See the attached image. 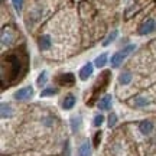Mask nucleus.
<instances>
[{"mask_svg": "<svg viewBox=\"0 0 156 156\" xmlns=\"http://www.w3.org/2000/svg\"><path fill=\"white\" fill-rule=\"evenodd\" d=\"M101 130L100 132H97V133L94 134V142H93V146H94V147H98V146H100V142H101Z\"/></svg>", "mask_w": 156, "mask_h": 156, "instance_id": "23", "label": "nucleus"}, {"mask_svg": "<svg viewBox=\"0 0 156 156\" xmlns=\"http://www.w3.org/2000/svg\"><path fill=\"white\" fill-rule=\"evenodd\" d=\"M132 80H133V75L127 69H124V71H122V73L119 74V83L122 84V85H129V84L132 83Z\"/></svg>", "mask_w": 156, "mask_h": 156, "instance_id": "13", "label": "nucleus"}, {"mask_svg": "<svg viewBox=\"0 0 156 156\" xmlns=\"http://www.w3.org/2000/svg\"><path fill=\"white\" fill-rule=\"evenodd\" d=\"M106 64H107V54H100V55L95 58L94 67L103 68V67H106Z\"/></svg>", "mask_w": 156, "mask_h": 156, "instance_id": "17", "label": "nucleus"}, {"mask_svg": "<svg viewBox=\"0 0 156 156\" xmlns=\"http://www.w3.org/2000/svg\"><path fill=\"white\" fill-rule=\"evenodd\" d=\"M156 30V20L155 19H147L145 22L142 23L137 29V34L142 35V36H145V35H149L152 32H155Z\"/></svg>", "mask_w": 156, "mask_h": 156, "instance_id": "3", "label": "nucleus"}, {"mask_svg": "<svg viewBox=\"0 0 156 156\" xmlns=\"http://www.w3.org/2000/svg\"><path fill=\"white\" fill-rule=\"evenodd\" d=\"M75 103H77V97L74 94H67L64 97V100H62L61 107L64 110H73L74 106H75Z\"/></svg>", "mask_w": 156, "mask_h": 156, "instance_id": "8", "label": "nucleus"}, {"mask_svg": "<svg viewBox=\"0 0 156 156\" xmlns=\"http://www.w3.org/2000/svg\"><path fill=\"white\" fill-rule=\"evenodd\" d=\"M153 129H155V126H153V123H152L151 120H142V122L139 123L140 133L145 134V136H149V134L153 132Z\"/></svg>", "mask_w": 156, "mask_h": 156, "instance_id": "10", "label": "nucleus"}, {"mask_svg": "<svg viewBox=\"0 0 156 156\" xmlns=\"http://www.w3.org/2000/svg\"><path fill=\"white\" fill-rule=\"evenodd\" d=\"M93 71H94V64L87 62L84 67H81L80 73H78V77H80V80H81V81H87V80L93 75Z\"/></svg>", "mask_w": 156, "mask_h": 156, "instance_id": "4", "label": "nucleus"}, {"mask_svg": "<svg viewBox=\"0 0 156 156\" xmlns=\"http://www.w3.org/2000/svg\"><path fill=\"white\" fill-rule=\"evenodd\" d=\"M59 93V90L56 87H46L41 91V97H52V95H56Z\"/></svg>", "mask_w": 156, "mask_h": 156, "instance_id": "15", "label": "nucleus"}, {"mask_svg": "<svg viewBox=\"0 0 156 156\" xmlns=\"http://www.w3.org/2000/svg\"><path fill=\"white\" fill-rule=\"evenodd\" d=\"M113 106V95L112 94H106L103 95L98 101V108L101 112H107V110H112Z\"/></svg>", "mask_w": 156, "mask_h": 156, "instance_id": "5", "label": "nucleus"}, {"mask_svg": "<svg viewBox=\"0 0 156 156\" xmlns=\"http://www.w3.org/2000/svg\"><path fill=\"white\" fill-rule=\"evenodd\" d=\"M117 120H119V117H117L116 113H110L108 117H107V126H108L110 129L114 127V126L117 124Z\"/></svg>", "mask_w": 156, "mask_h": 156, "instance_id": "21", "label": "nucleus"}, {"mask_svg": "<svg viewBox=\"0 0 156 156\" xmlns=\"http://www.w3.org/2000/svg\"><path fill=\"white\" fill-rule=\"evenodd\" d=\"M91 143H90L88 140H84L83 143H81V146L78 147V156H91Z\"/></svg>", "mask_w": 156, "mask_h": 156, "instance_id": "12", "label": "nucleus"}, {"mask_svg": "<svg viewBox=\"0 0 156 156\" xmlns=\"http://www.w3.org/2000/svg\"><path fill=\"white\" fill-rule=\"evenodd\" d=\"M104 120H106V117H104V114H101V113H98V114H95L94 119H93V126H94V127H100L101 124L104 123Z\"/></svg>", "mask_w": 156, "mask_h": 156, "instance_id": "19", "label": "nucleus"}, {"mask_svg": "<svg viewBox=\"0 0 156 156\" xmlns=\"http://www.w3.org/2000/svg\"><path fill=\"white\" fill-rule=\"evenodd\" d=\"M46 81H48V73H46V71L39 73L38 78H36V85H38L39 88H42V87H45Z\"/></svg>", "mask_w": 156, "mask_h": 156, "instance_id": "16", "label": "nucleus"}, {"mask_svg": "<svg viewBox=\"0 0 156 156\" xmlns=\"http://www.w3.org/2000/svg\"><path fill=\"white\" fill-rule=\"evenodd\" d=\"M69 126H71L73 133H78L80 129H81V126H83V119H81V116H80V114L71 116V119H69Z\"/></svg>", "mask_w": 156, "mask_h": 156, "instance_id": "9", "label": "nucleus"}, {"mask_svg": "<svg viewBox=\"0 0 156 156\" xmlns=\"http://www.w3.org/2000/svg\"><path fill=\"white\" fill-rule=\"evenodd\" d=\"M58 83L61 84V85H65V87H71V85L75 84V77H74V74H71V73L61 74V75L58 77Z\"/></svg>", "mask_w": 156, "mask_h": 156, "instance_id": "6", "label": "nucleus"}, {"mask_svg": "<svg viewBox=\"0 0 156 156\" xmlns=\"http://www.w3.org/2000/svg\"><path fill=\"white\" fill-rule=\"evenodd\" d=\"M42 124H44V126H46V127H51V126H52V124H54V119H52V117H44V119H42Z\"/></svg>", "mask_w": 156, "mask_h": 156, "instance_id": "24", "label": "nucleus"}, {"mask_svg": "<svg viewBox=\"0 0 156 156\" xmlns=\"http://www.w3.org/2000/svg\"><path fill=\"white\" fill-rule=\"evenodd\" d=\"M117 36H119V32H117V30H113L112 34H108V35H107V38L103 41V46H108L112 42H114V41H116Z\"/></svg>", "mask_w": 156, "mask_h": 156, "instance_id": "18", "label": "nucleus"}, {"mask_svg": "<svg viewBox=\"0 0 156 156\" xmlns=\"http://www.w3.org/2000/svg\"><path fill=\"white\" fill-rule=\"evenodd\" d=\"M12 3H13V7H15V10H16L17 13H20V12H22L23 0H12Z\"/></svg>", "mask_w": 156, "mask_h": 156, "instance_id": "22", "label": "nucleus"}, {"mask_svg": "<svg viewBox=\"0 0 156 156\" xmlns=\"http://www.w3.org/2000/svg\"><path fill=\"white\" fill-rule=\"evenodd\" d=\"M149 104H151V101H149V98H146L145 95H137L132 100V106L136 107V108H143Z\"/></svg>", "mask_w": 156, "mask_h": 156, "instance_id": "11", "label": "nucleus"}, {"mask_svg": "<svg viewBox=\"0 0 156 156\" xmlns=\"http://www.w3.org/2000/svg\"><path fill=\"white\" fill-rule=\"evenodd\" d=\"M0 113H2V119H9V117L13 116V107L9 103H2Z\"/></svg>", "mask_w": 156, "mask_h": 156, "instance_id": "14", "label": "nucleus"}, {"mask_svg": "<svg viewBox=\"0 0 156 156\" xmlns=\"http://www.w3.org/2000/svg\"><path fill=\"white\" fill-rule=\"evenodd\" d=\"M134 49H136V45L134 44H130V45H127V46H124L122 51H119L114 55H112V58H110V65H112L113 68H119L123 64V61H124L132 52H134Z\"/></svg>", "mask_w": 156, "mask_h": 156, "instance_id": "1", "label": "nucleus"}, {"mask_svg": "<svg viewBox=\"0 0 156 156\" xmlns=\"http://www.w3.org/2000/svg\"><path fill=\"white\" fill-rule=\"evenodd\" d=\"M10 42H12V32L3 30V32H2V45L5 46V45H9Z\"/></svg>", "mask_w": 156, "mask_h": 156, "instance_id": "20", "label": "nucleus"}, {"mask_svg": "<svg viewBox=\"0 0 156 156\" xmlns=\"http://www.w3.org/2000/svg\"><path fill=\"white\" fill-rule=\"evenodd\" d=\"M34 97V87L32 85H26L23 88L17 90L16 93L13 94V98L16 101H28Z\"/></svg>", "mask_w": 156, "mask_h": 156, "instance_id": "2", "label": "nucleus"}, {"mask_svg": "<svg viewBox=\"0 0 156 156\" xmlns=\"http://www.w3.org/2000/svg\"><path fill=\"white\" fill-rule=\"evenodd\" d=\"M38 44H39V49L42 51V52H45V51L51 49V46H52V39H51L49 35H42V36H39Z\"/></svg>", "mask_w": 156, "mask_h": 156, "instance_id": "7", "label": "nucleus"}]
</instances>
